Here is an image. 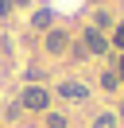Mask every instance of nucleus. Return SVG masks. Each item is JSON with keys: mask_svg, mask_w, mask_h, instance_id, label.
Segmentation results:
<instances>
[{"mask_svg": "<svg viewBox=\"0 0 124 128\" xmlns=\"http://www.w3.org/2000/svg\"><path fill=\"white\" fill-rule=\"evenodd\" d=\"M93 128H116V116L112 112H101V116L93 120Z\"/></svg>", "mask_w": 124, "mask_h": 128, "instance_id": "6", "label": "nucleus"}, {"mask_svg": "<svg viewBox=\"0 0 124 128\" xmlns=\"http://www.w3.org/2000/svg\"><path fill=\"white\" fill-rule=\"evenodd\" d=\"M46 50H50V54L70 50V35H66V31H50V35H46Z\"/></svg>", "mask_w": 124, "mask_h": 128, "instance_id": "3", "label": "nucleus"}, {"mask_svg": "<svg viewBox=\"0 0 124 128\" xmlns=\"http://www.w3.org/2000/svg\"><path fill=\"white\" fill-rule=\"evenodd\" d=\"M116 82H120L116 74H105V78H101V86H105V89H116Z\"/></svg>", "mask_w": 124, "mask_h": 128, "instance_id": "8", "label": "nucleus"}, {"mask_svg": "<svg viewBox=\"0 0 124 128\" xmlns=\"http://www.w3.org/2000/svg\"><path fill=\"white\" fill-rule=\"evenodd\" d=\"M50 8H43V12H35V16H31V27H39V31H46V27H50Z\"/></svg>", "mask_w": 124, "mask_h": 128, "instance_id": "5", "label": "nucleus"}, {"mask_svg": "<svg viewBox=\"0 0 124 128\" xmlns=\"http://www.w3.org/2000/svg\"><path fill=\"white\" fill-rule=\"evenodd\" d=\"M116 47H124V24L116 27Z\"/></svg>", "mask_w": 124, "mask_h": 128, "instance_id": "10", "label": "nucleus"}, {"mask_svg": "<svg viewBox=\"0 0 124 128\" xmlns=\"http://www.w3.org/2000/svg\"><path fill=\"white\" fill-rule=\"evenodd\" d=\"M12 4H16V0H0V20H4V16H12Z\"/></svg>", "mask_w": 124, "mask_h": 128, "instance_id": "9", "label": "nucleus"}, {"mask_svg": "<svg viewBox=\"0 0 124 128\" xmlns=\"http://www.w3.org/2000/svg\"><path fill=\"white\" fill-rule=\"evenodd\" d=\"M46 105H50V89H43V86H27L20 97V109H31V112H43Z\"/></svg>", "mask_w": 124, "mask_h": 128, "instance_id": "1", "label": "nucleus"}, {"mask_svg": "<svg viewBox=\"0 0 124 128\" xmlns=\"http://www.w3.org/2000/svg\"><path fill=\"white\" fill-rule=\"evenodd\" d=\"M58 93H62V97H70V101H82L89 89H85L82 82H62V86H58Z\"/></svg>", "mask_w": 124, "mask_h": 128, "instance_id": "4", "label": "nucleus"}, {"mask_svg": "<svg viewBox=\"0 0 124 128\" xmlns=\"http://www.w3.org/2000/svg\"><path fill=\"white\" fill-rule=\"evenodd\" d=\"M85 50H93V54H105V50H108V39L97 31V27H89V31H85Z\"/></svg>", "mask_w": 124, "mask_h": 128, "instance_id": "2", "label": "nucleus"}, {"mask_svg": "<svg viewBox=\"0 0 124 128\" xmlns=\"http://www.w3.org/2000/svg\"><path fill=\"white\" fill-rule=\"evenodd\" d=\"M46 128H66V116L62 112H46Z\"/></svg>", "mask_w": 124, "mask_h": 128, "instance_id": "7", "label": "nucleus"}, {"mask_svg": "<svg viewBox=\"0 0 124 128\" xmlns=\"http://www.w3.org/2000/svg\"><path fill=\"white\" fill-rule=\"evenodd\" d=\"M116 78H124V58H120V66H116Z\"/></svg>", "mask_w": 124, "mask_h": 128, "instance_id": "11", "label": "nucleus"}]
</instances>
